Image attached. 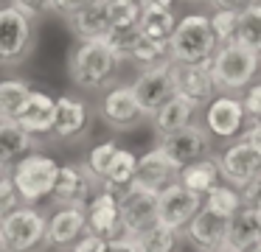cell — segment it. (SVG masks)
<instances>
[{"label":"cell","mask_w":261,"mask_h":252,"mask_svg":"<svg viewBox=\"0 0 261 252\" xmlns=\"http://www.w3.org/2000/svg\"><path fill=\"white\" fill-rule=\"evenodd\" d=\"M121 59L107 42H79L68 59L70 81L85 93H104L113 87Z\"/></svg>","instance_id":"1"},{"label":"cell","mask_w":261,"mask_h":252,"mask_svg":"<svg viewBox=\"0 0 261 252\" xmlns=\"http://www.w3.org/2000/svg\"><path fill=\"white\" fill-rule=\"evenodd\" d=\"M216 48L219 42L214 37L208 14L194 11L177 20V28L169 39V59L174 65H211Z\"/></svg>","instance_id":"2"},{"label":"cell","mask_w":261,"mask_h":252,"mask_svg":"<svg viewBox=\"0 0 261 252\" xmlns=\"http://www.w3.org/2000/svg\"><path fill=\"white\" fill-rule=\"evenodd\" d=\"M261 73V56L244 50L239 45H219L211 59V76H214L219 95H242Z\"/></svg>","instance_id":"3"},{"label":"cell","mask_w":261,"mask_h":252,"mask_svg":"<svg viewBox=\"0 0 261 252\" xmlns=\"http://www.w3.org/2000/svg\"><path fill=\"white\" fill-rule=\"evenodd\" d=\"M57 174H59V162L45 151H31L29 157L17 162L9 174L14 190L20 196V205L25 207H37L40 202H48L57 185Z\"/></svg>","instance_id":"4"},{"label":"cell","mask_w":261,"mask_h":252,"mask_svg":"<svg viewBox=\"0 0 261 252\" xmlns=\"http://www.w3.org/2000/svg\"><path fill=\"white\" fill-rule=\"evenodd\" d=\"M0 241L6 252H42L48 249V216L37 207L20 205L0 218Z\"/></svg>","instance_id":"5"},{"label":"cell","mask_w":261,"mask_h":252,"mask_svg":"<svg viewBox=\"0 0 261 252\" xmlns=\"http://www.w3.org/2000/svg\"><path fill=\"white\" fill-rule=\"evenodd\" d=\"M216 168H219V179L230 185L233 190H247V188H261V154L247 146L244 140H233L225 143L216 151Z\"/></svg>","instance_id":"6"},{"label":"cell","mask_w":261,"mask_h":252,"mask_svg":"<svg viewBox=\"0 0 261 252\" xmlns=\"http://www.w3.org/2000/svg\"><path fill=\"white\" fill-rule=\"evenodd\" d=\"M37 45V22L12 6H0V67H17Z\"/></svg>","instance_id":"7"},{"label":"cell","mask_w":261,"mask_h":252,"mask_svg":"<svg viewBox=\"0 0 261 252\" xmlns=\"http://www.w3.org/2000/svg\"><path fill=\"white\" fill-rule=\"evenodd\" d=\"M132 93H135V101L141 106V112L146 118H152L160 106H166L171 98H174V62L166 59L154 67H146V70H138L135 81L129 84Z\"/></svg>","instance_id":"8"},{"label":"cell","mask_w":261,"mask_h":252,"mask_svg":"<svg viewBox=\"0 0 261 252\" xmlns=\"http://www.w3.org/2000/svg\"><path fill=\"white\" fill-rule=\"evenodd\" d=\"M202 129L211 140H222V143H233L242 137V132L247 129V115L239 95H216L202 109Z\"/></svg>","instance_id":"9"},{"label":"cell","mask_w":261,"mask_h":252,"mask_svg":"<svg viewBox=\"0 0 261 252\" xmlns=\"http://www.w3.org/2000/svg\"><path fill=\"white\" fill-rule=\"evenodd\" d=\"M118 213H121V235L138 238L149 227L158 224V193L129 185L118 193Z\"/></svg>","instance_id":"10"},{"label":"cell","mask_w":261,"mask_h":252,"mask_svg":"<svg viewBox=\"0 0 261 252\" xmlns=\"http://www.w3.org/2000/svg\"><path fill=\"white\" fill-rule=\"evenodd\" d=\"M98 115L115 132H129L146 121L129 84H113L110 90H104L101 101H98Z\"/></svg>","instance_id":"11"},{"label":"cell","mask_w":261,"mask_h":252,"mask_svg":"<svg viewBox=\"0 0 261 252\" xmlns=\"http://www.w3.org/2000/svg\"><path fill=\"white\" fill-rule=\"evenodd\" d=\"M98 188L101 185L90 177L85 162H59V174H57L51 202L57 207H85Z\"/></svg>","instance_id":"12"},{"label":"cell","mask_w":261,"mask_h":252,"mask_svg":"<svg viewBox=\"0 0 261 252\" xmlns=\"http://www.w3.org/2000/svg\"><path fill=\"white\" fill-rule=\"evenodd\" d=\"M199 210H202V196L191 193L180 182L169 185L166 190L158 193V224H163L169 230L182 233Z\"/></svg>","instance_id":"13"},{"label":"cell","mask_w":261,"mask_h":252,"mask_svg":"<svg viewBox=\"0 0 261 252\" xmlns=\"http://www.w3.org/2000/svg\"><path fill=\"white\" fill-rule=\"evenodd\" d=\"M158 146L166 151V157H169V160L182 171V168L191 165V162H199V160H205V157H211V146L214 143H211L208 132L202 129V123H191V126L180 129V132L160 137Z\"/></svg>","instance_id":"14"},{"label":"cell","mask_w":261,"mask_h":252,"mask_svg":"<svg viewBox=\"0 0 261 252\" xmlns=\"http://www.w3.org/2000/svg\"><path fill=\"white\" fill-rule=\"evenodd\" d=\"M174 93L197 112L205 109L219 95L211 76V65H174Z\"/></svg>","instance_id":"15"},{"label":"cell","mask_w":261,"mask_h":252,"mask_svg":"<svg viewBox=\"0 0 261 252\" xmlns=\"http://www.w3.org/2000/svg\"><path fill=\"white\" fill-rule=\"evenodd\" d=\"M177 177H180V168L166 157V151L160 149V146H154V149L143 151V154L138 157L135 182L132 185L149 190V193H160V190H166L169 185H174Z\"/></svg>","instance_id":"16"},{"label":"cell","mask_w":261,"mask_h":252,"mask_svg":"<svg viewBox=\"0 0 261 252\" xmlns=\"http://www.w3.org/2000/svg\"><path fill=\"white\" fill-rule=\"evenodd\" d=\"M87 233L98 235L104 241L121 238V213H118V193L98 188L85 205Z\"/></svg>","instance_id":"17"},{"label":"cell","mask_w":261,"mask_h":252,"mask_svg":"<svg viewBox=\"0 0 261 252\" xmlns=\"http://www.w3.org/2000/svg\"><path fill=\"white\" fill-rule=\"evenodd\" d=\"M54 118H57V98L45 90H31L23 112L17 115V126L31 137H51L54 134Z\"/></svg>","instance_id":"18"},{"label":"cell","mask_w":261,"mask_h":252,"mask_svg":"<svg viewBox=\"0 0 261 252\" xmlns=\"http://www.w3.org/2000/svg\"><path fill=\"white\" fill-rule=\"evenodd\" d=\"M82 235H87L85 207H57L48 216V246L70 252Z\"/></svg>","instance_id":"19"},{"label":"cell","mask_w":261,"mask_h":252,"mask_svg":"<svg viewBox=\"0 0 261 252\" xmlns=\"http://www.w3.org/2000/svg\"><path fill=\"white\" fill-rule=\"evenodd\" d=\"M90 129V106L76 95H59L54 118V140H79Z\"/></svg>","instance_id":"20"},{"label":"cell","mask_w":261,"mask_h":252,"mask_svg":"<svg viewBox=\"0 0 261 252\" xmlns=\"http://www.w3.org/2000/svg\"><path fill=\"white\" fill-rule=\"evenodd\" d=\"M227 221H230V218L216 216V213H211V210L202 207V210L194 216V221L182 230V238H186L197 252L222 249V244H225V233H227Z\"/></svg>","instance_id":"21"},{"label":"cell","mask_w":261,"mask_h":252,"mask_svg":"<svg viewBox=\"0 0 261 252\" xmlns=\"http://www.w3.org/2000/svg\"><path fill=\"white\" fill-rule=\"evenodd\" d=\"M31 151H37V140L31 134H25L14 121H0V177H9Z\"/></svg>","instance_id":"22"},{"label":"cell","mask_w":261,"mask_h":252,"mask_svg":"<svg viewBox=\"0 0 261 252\" xmlns=\"http://www.w3.org/2000/svg\"><path fill=\"white\" fill-rule=\"evenodd\" d=\"M73 34L79 37V42H104L113 31L110 22V9L107 0H93L87 9H82L73 20H68Z\"/></svg>","instance_id":"23"},{"label":"cell","mask_w":261,"mask_h":252,"mask_svg":"<svg viewBox=\"0 0 261 252\" xmlns=\"http://www.w3.org/2000/svg\"><path fill=\"white\" fill-rule=\"evenodd\" d=\"M255 244H261V224L255 218V210L250 205H244L236 216H230L227 221V233H225V244L222 249L227 252H247Z\"/></svg>","instance_id":"24"},{"label":"cell","mask_w":261,"mask_h":252,"mask_svg":"<svg viewBox=\"0 0 261 252\" xmlns=\"http://www.w3.org/2000/svg\"><path fill=\"white\" fill-rule=\"evenodd\" d=\"M194 118H197V109H194L188 101H182L174 95L169 104L160 106L152 115V126H154V132H158V137H166V134H174V132H180V129L191 126V123H197Z\"/></svg>","instance_id":"25"},{"label":"cell","mask_w":261,"mask_h":252,"mask_svg":"<svg viewBox=\"0 0 261 252\" xmlns=\"http://www.w3.org/2000/svg\"><path fill=\"white\" fill-rule=\"evenodd\" d=\"M177 182H180L182 188H188L191 193H197V196L205 199V196L219 185V168H216V160L214 157H205V160H199V162L186 165L180 171V177H177Z\"/></svg>","instance_id":"26"},{"label":"cell","mask_w":261,"mask_h":252,"mask_svg":"<svg viewBox=\"0 0 261 252\" xmlns=\"http://www.w3.org/2000/svg\"><path fill=\"white\" fill-rule=\"evenodd\" d=\"M31 90L25 78H0V121H17Z\"/></svg>","instance_id":"27"},{"label":"cell","mask_w":261,"mask_h":252,"mask_svg":"<svg viewBox=\"0 0 261 252\" xmlns=\"http://www.w3.org/2000/svg\"><path fill=\"white\" fill-rule=\"evenodd\" d=\"M180 17L174 14V9L169 11H141V20H138V31L143 39H152V42L169 45L171 34L177 28Z\"/></svg>","instance_id":"28"},{"label":"cell","mask_w":261,"mask_h":252,"mask_svg":"<svg viewBox=\"0 0 261 252\" xmlns=\"http://www.w3.org/2000/svg\"><path fill=\"white\" fill-rule=\"evenodd\" d=\"M135 168H138V154L129 149H118L115 151V160L110 165L107 177H104L101 188L104 190H113V193H121L126 190L132 182H135Z\"/></svg>","instance_id":"29"},{"label":"cell","mask_w":261,"mask_h":252,"mask_svg":"<svg viewBox=\"0 0 261 252\" xmlns=\"http://www.w3.org/2000/svg\"><path fill=\"white\" fill-rule=\"evenodd\" d=\"M233 45H239V48H244V50H253V53L261 56V3L250 6L247 11L239 14Z\"/></svg>","instance_id":"30"},{"label":"cell","mask_w":261,"mask_h":252,"mask_svg":"<svg viewBox=\"0 0 261 252\" xmlns=\"http://www.w3.org/2000/svg\"><path fill=\"white\" fill-rule=\"evenodd\" d=\"M138 246V252H180L182 246V233L169 230L163 224H154L146 233H141L138 238H132Z\"/></svg>","instance_id":"31"},{"label":"cell","mask_w":261,"mask_h":252,"mask_svg":"<svg viewBox=\"0 0 261 252\" xmlns=\"http://www.w3.org/2000/svg\"><path fill=\"white\" fill-rule=\"evenodd\" d=\"M202 207H205V210H211V213H216V216L230 218V216H236V213L244 207V202H242V193H239V190H233L230 185L219 182L202 199Z\"/></svg>","instance_id":"32"},{"label":"cell","mask_w":261,"mask_h":252,"mask_svg":"<svg viewBox=\"0 0 261 252\" xmlns=\"http://www.w3.org/2000/svg\"><path fill=\"white\" fill-rule=\"evenodd\" d=\"M121 146L115 143V140H104V143H96L90 151H87V157L82 162H85V168L90 171V177L96 179L98 185L104 182V177H107L110 165H113L115 160V151H118Z\"/></svg>","instance_id":"33"},{"label":"cell","mask_w":261,"mask_h":252,"mask_svg":"<svg viewBox=\"0 0 261 252\" xmlns=\"http://www.w3.org/2000/svg\"><path fill=\"white\" fill-rule=\"evenodd\" d=\"M169 59V45H160V42H152V39H138V45L132 48V53L126 56V62L138 67V70H146V67H154L160 62Z\"/></svg>","instance_id":"34"},{"label":"cell","mask_w":261,"mask_h":252,"mask_svg":"<svg viewBox=\"0 0 261 252\" xmlns=\"http://www.w3.org/2000/svg\"><path fill=\"white\" fill-rule=\"evenodd\" d=\"M113 28H135L141 20V0H107Z\"/></svg>","instance_id":"35"},{"label":"cell","mask_w":261,"mask_h":252,"mask_svg":"<svg viewBox=\"0 0 261 252\" xmlns=\"http://www.w3.org/2000/svg\"><path fill=\"white\" fill-rule=\"evenodd\" d=\"M211 20V28H214V37L219 45H230L233 42V34H236V20L239 14L236 11H222V9H214L208 14Z\"/></svg>","instance_id":"36"},{"label":"cell","mask_w":261,"mask_h":252,"mask_svg":"<svg viewBox=\"0 0 261 252\" xmlns=\"http://www.w3.org/2000/svg\"><path fill=\"white\" fill-rule=\"evenodd\" d=\"M239 101H242V109H244V115H247V123L261 121V78H255V81L239 95Z\"/></svg>","instance_id":"37"},{"label":"cell","mask_w":261,"mask_h":252,"mask_svg":"<svg viewBox=\"0 0 261 252\" xmlns=\"http://www.w3.org/2000/svg\"><path fill=\"white\" fill-rule=\"evenodd\" d=\"M12 9H17L20 14H25L29 20H42L54 11V0H9Z\"/></svg>","instance_id":"38"},{"label":"cell","mask_w":261,"mask_h":252,"mask_svg":"<svg viewBox=\"0 0 261 252\" xmlns=\"http://www.w3.org/2000/svg\"><path fill=\"white\" fill-rule=\"evenodd\" d=\"M17 207H20V196H17V190H14L12 179L0 177V218L9 216V213L17 210Z\"/></svg>","instance_id":"39"},{"label":"cell","mask_w":261,"mask_h":252,"mask_svg":"<svg viewBox=\"0 0 261 252\" xmlns=\"http://www.w3.org/2000/svg\"><path fill=\"white\" fill-rule=\"evenodd\" d=\"M93 0H54V14L65 17V20H73L82 9H87Z\"/></svg>","instance_id":"40"},{"label":"cell","mask_w":261,"mask_h":252,"mask_svg":"<svg viewBox=\"0 0 261 252\" xmlns=\"http://www.w3.org/2000/svg\"><path fill=\"white\" fill-rule=\"evenodd\" d=\"M70 252H107V241L98 238V235H93V233H87V235H82V238L76 241V246Z\"/></svg>","instance_id":"41"},{"label":"cell","mask_w":261,"mask_h":252,"mask_svg":"<svg viewBox=\"0 0 261 252\" xmlns=\"http://www.w3.org/2000/svg\"><path fill=\"white\" fill-rule=\"evenodd\" d=\"M261 3V0H211V6L214 9H222V11H236V14H242V11H247L250 6Z\"/></svg>","instance_id":"42"},{"label":"cell","mask_w":261,"mask_h":252,"mask_svg":"<svg viewBox=\"0 0 261 252\" xmlns=\"http://www.w3.org/2000/svg\"><path fill=\"white\" fill-rule=\"evenodd\" d=\"M239 140H244V143H247V146H253V149L261 154V121L247 123V129L242 132V137H239Z\"/></svg>","instance_id":"43"},{"label":"cell","mask_w":261,"mask_h":252,"mask_svg":"<svg viewBox=\"0 0 261 252\" xmlns=\"http://www.w3.org/2000/svg\"><path fill=\"white\" fill-rule=\"evenodd\" d=\"M107 252H138V246H135V241H132V238L121 235V238L107 241Z\"/></svg>","instance_id":"44"},{"label":"cell","mask_w":261,"mask_h":252,"mask_svg":"<svg viewBox=\"0 0 261 252\" xmlns=\"http://www.w3.org/2000/svg\"><path fill=\"white\" fill-rule=\"evenodd\" d=\"M177 0H141V9L143 11H169L174 9Z\"/></svg>","instance_id":"45"},{"label":"cell","mask_w":261,"mask_h":252,"mask_svg":"<svg viewBox=\"0 0 261 252\" xmlns=\"http://www.w3.org/2000/svg\"><path fill=\"white\" fill-rule=\"evenodd\" d=\"M253 210H255V218H258V224H261V196H258V199H255Z\"/></svg>","instance_id":"46"},{"label":"cell","mask_w":261,"mask_h":252,"mask_svg":"<svg viewBox=\"0 0 261 252\" xmlns=\"http://www.w3.org/2000/svg\"><path fill=\"white\" fill-rule=\"evenodd\" d=\"M247 252H261V244H255L253 249H247Z\"/></svg>","instance_id":"47"},{"label":"cell","mask_w":261,"mask_h":252,"mask_svg":"<svg viewBox=\"0 0 261 252\" xmlns=\"http://www.w3.org/2000/svg\"><path fill=\"white\" fill-rule=\"evenodd\" d=\"M188 3H211V0H188Z\"/></svg>","instance_id":"48"},{"label":"cell","mask_w":261,"mask_h":252,"mask_svg":"<svg viewBox=\"0 0 261 252\" xmlns=\"http://www.w3.org/2000/svg\"><path fill=\"white\" fill-rule=\"evenodd\" d=\"M0 252H6V249H3V241H0Z\"/></svg>","instance_id":"49"},{"label":"cell","mask_w":261,"mask_h":252,"mask_svg":"<svg viewBox=\"0 0 261 252\" xmlns=\"http://www.w3.org/2000/svg\"><path fill=\"white\" fill-rule=\"evenodd\" d=\"M214 252H227V249H214Z\"/></svg>","instance_id":"50"}]
</instances>
